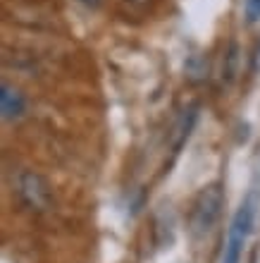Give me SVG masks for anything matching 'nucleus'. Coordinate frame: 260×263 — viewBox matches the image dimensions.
<instances>
[{
  "instance_id": "2",
  "label": "nucleus",
  "mask_w": 260,
  "mask_h": 263,
  "mask_svg": "<svg viewBox=\"0 0 260 263\" xmlns=\"http://www.w3.org/2000/svg\"><path fill=\"white\" fill-rule=\"evenodd\" d=\"M251 228H253V203L248 199L241 203V208L236 211V215H234L232 225H229V235H227V247H225V258H222V263H239L244 244H246L248 235H251Z\"/></svg>"
},
{
  "instance_id": "5",
  "label": "nucleus",
  "mask_w": 260,
  "mask_h": 263,
  "mask_svg": "<svg viewBox=\"0 0 260 263\" xmlns=\"http://www.w3.org/2000/svg\"><path fill=\"white\" fill-rule=\"evenodd\" d=\"M244 7H246V17L251 24H255V22H260V0H246L244 3Z\"/></svg>"
},
{
  "instance_id": "4",
  "label": "nucleus",
  "mask_w": 260,
  "mask_h": 263,
  "mask_svg": "<svg viewBox=\"0 0 260 263\" xmlns=\"http://www.w3.org/2000/svg\"><path fill=\"white\" fill-rule=\"evenodd\" d=\"M27 103H24V96L19 93V89H14L10 84H3L0 86V112H3V120H17L22 118Z\"/></svg>"
},
{
  "instance_id": "6",
  "label": "nucleus",
  "mask_w": 260,
  "mask_h": 263,
  "mask_svg": "<svg viewBox=\"0 0 260 263\" xmlns=\"http://www.w3.org/2000/svg\"><path fill=\"white\" fill-rule=\"evenodd\" d=\"M82 3H96V0H82Z\"/></svg>"
},
{
  "instance_id": "3",
  "label": "nucleus",
  "mask_w": 260,
  "mask_h": 263,
  "mask_svg": "<svg viewBox=\"0 0 260 263\" xmlns=\"http://www.w3.org/2000/svg\"><path fill=\"white\" fill-rule=\"evenodd\" d=\"M17 192H19V199L24 201V206H29L31 211H46V208H50L53 194H50L48 182L43 180L38 173H34V170H24L19 175Z\"/></svg>"
},
{
  "instance_id": "1",
  "label": "nucleus",
  "mask_w": 260,
  "mask_h": 263,
  "mask_svg": "<svg viewBox=\"0 0 260 263\" xmlns=\"http://www.w3.org/2000/svg\"><path fill=\"white\" fill-rule=\"evenodd\" d=\"M225 206V189L219 184H208L198 192V196L191 203V213H189V228H191L193 237H203L208 235L215 222L219 220Z\"/></svg>"
}]
</instances>
